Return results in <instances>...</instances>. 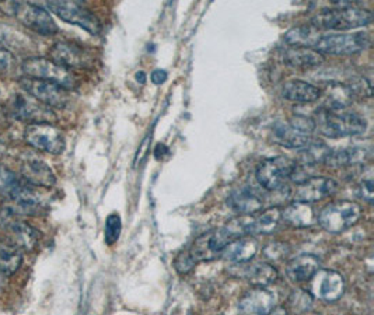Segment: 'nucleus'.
Instances as JSON below:
<instances>
[{
	"label": "nucleus",
	"mask_w": 374,
	"mask_h": 315,
	"mask_svg": "<svg viewBox=\"0 0 374 315\" xmlns=\"http://www.w3.org/2000/svg\"><path fill=\"white\" fill-rule=\"evenodd\" d=\"M6 284V273L0 269V290H2Z\"/></svg>",
	"instance_id": "c03bdc74"
},
{
	"label": "nucleus",
	"mask_w": 374,
	"mask_h": 315,
	"mask_svg": "<svg viewBox=\"0 0 374 315\" xmlns=\"http://www.w3.org/2000/svg\"><path fill=\"white\" fill-rule=\"evenodd\" d=\"M22 72L26 77L57 83L66 90H72L76 86V79L73 73L69 69L51 61L50 58H27L22 63Z\"/></svg>",
	"instance_id": "20e7f679"
},
{
	"label": "nucleus",
	"mask_w": 374,
	"mask_h": 315,
	"mask_svg": "<svg viewBox=\"0 0 374 315\" xmlns=\"http://www.w3.org/2000/svg\"><path fill=\"white\" fill-rule=\"evenodd\" d=\"M24 139L34 148L50 154H61L66 146L63 133L52 123H30L26 128Z\"/></svg>",
	"instance_id": "f8f14e48"
},
{
	"label": "nucleus",
	"mask_w": 374,
	"mask_h": 315,
	"mask_svg": "<svg viewBox=\"0 0 374 315\" xmlns=\"http://www.w3.org/2000/svg\"><path fill=\"white\" fill-rule=\"evenodd\" d=\"M12 108L13 115L22 121H30L31 123H51L55 121L54 111L50 107L41 104L26 93L15 95Z\"/></svg>",
	"instance_id": "dca6fc26"
},
{
	"label": "nucleus",
	"mask_w": 374,
	"mask_h": 315,
	"mask_svg": "<svg viewBox=\"0 0 374 315\" xmlns=\"http://www.w3.org/2000/svg\"><path fill=\"white\" fill-rule=\"evenodd\" d=\"M6 151V147H5V144H2V143H0V155H2L3 153Z\"/></svg>",
	"instance_id": "49530a36"
},
{
	"label": "nucleus",
	"mask_w": 374,
	"mask_h": 315,
	"mask_svg": "<svg viewBox=\"0 0 374 315\" xmlns=\"http://www.w3.org/2000/svg\"><path fill=\"white\" fill-rule=\"evenodd\" d=\"M50 59L66 69H86L93 63V56L83 47L69 43L59 41L50 49Z\"/></svg>",
	"instance_id": "4468645a"
},
{
	"label": "nucleus",
	"mask_w": 374,
	"mask_h": 315,
	"mask_svg": "<svg viewBox=\"0 0 374 315\" xmlns=\"http://www.w3.org/2000/svg\"><path fill=\"white\" fill-rule=\"evenodd\" d=\"M174 265H175V269H177L178 273H181V275H186V273H190V272L194 269V266H195V261L193 259L190 251H188V249H185V251H181V252L177 255Z\"/></svg>",
	"instance_id": "e433bc0d"
},
{
	"label": "nucleus",
	"mask_w": 374,
	"mask_h": 315,
	"mask_svg": "<svg viewBox=\"0 0 374 315\" xmlns=\"http://www.w3.org/2000/svg\"><path fill=\"white\" fill-rule=\"evenodd\" d=\"M136 79H137V82H140L142 84L146 82V75H144V72H137L136 73Z\"/></svg>",
	"instance_id": "a18cd8bd"
},
{
	"label": "nucleus",
	"mask_w": 374,
	"mask_h": 315,
	"mask_svg": "<svg viewBox=\"0 0 374 315\" xmlns=\"http://www.w3.org/2000/svg\"><path fill=\"white\" fill-rule=\"evenodd\" d=\"M47 8L63 22L77 26L93 36H98L103 30L101 22L97 16L80 2H66V0L54 2L52 0V2L47 3Z\"/></svg>",
	"instance_id": "0eeeda50"
},
{
	"label": "nucleus",
	"mask_w": 374,
	"mask_h": 315,
	"mask_svg": "<svg viewBox=\"0 0 374 315\" xmlns=\"http://www.w3.org/2000/svg\"><path fill=\"white\" fill-rule=\"evenodd\" d=\"M275 294L265 287H254L239 301L240 315H268L275 308Z\"/></svg>",
	"instance_id": "6ab92c4d"
},
{
	"label": "nucleus",
	"mask_w": 374,
	"mask_h": 315,
	"mask_svg": "<svg viewBox=\"0 0 374 315\" xmlns=\"http://www.w3.org/2000/svg\"><path fill=\"white\" fill-rule=\"evenodd\" d=\"M320 269V259L311 254H303L293 258L286 266V276L293 283L308 282Z\"/></svg>",
	"instance_id": "5701e85b"
},
{
	"label": "nucleus",
	"mask_w": 374,
	"mask_h": 315,
	"mask_svg": "<svg viewBox=\"0 0 374 315\" xmlns=\"http://www.w3.org/2000/svg\"><path fill=\"white\" fill-rule=\"evenodd\" d=\"M373 22L368 10L354 8L350 3L338 9H324L311 19V26L320 31H347L366 27Z\"/></svg>",
	"instance_id": "f03ea898"
},
{
	"label": "nucleus",
	"mask_w": 374,
	"mask_h": 315,
	"mask_svg": "<svg viewBox=\"0 0 374 315\" xmlns=\"http://www.w3.org/2000/svg\"><path fill=\"white\" fill-rule=\"evenodd\" d=\"M371 157L370 147L366 146H349L338 150H331L328 159L325 162L327 166L332 169L349 167L356 164H363Z\"/></svg>",
	"instance_id": "412c9836"
},
{
	"label": "nucleus",
	"mask_w": 374,
	"mask_h": 315,
	"mask_svg": "<svg viewBox=\"0 0 374 315\" xmlns=\"http://www.w3.org/2000/svg\"><path fill=\"white\" fill-rule=\"evenodd\" d=\"M20 86L26 94L50 108H65L70 100L69 90L57 83L36 80L24 76L20 80Z\"/></svg>",
	"instance_id": "9b49d317"
},
{
	"label": "nucleus",
	"mask_w": 374,
	"mask_h": 315,
	"mask_svg": "<svg viewBox=\"0 0 374 315\" xmlns=\"http://www.w3.org/2000/svg\"><path fill=\"white\" fill-rule=\"evenodd\" d=\"M262 199L250 188L233 191L227 198V206L239 216H253L262 209Z\"/></svg>",
	"instance_id": "4be33fe9"
},
{
	"label": "nucleus",
	"mask_w": 374,
	"mask_h": 315,
	"mask_svg": "<svg viewBox=\"0 0 374 315\" xmlns=\"http://www.w3.org/2000/svg\"><path fill=\"white\" fill-rule=\"evenodd\" d=\"M257 252L258 243L251 237H243L232 241L222 255L230 263H246L253 261Z\"/></svg>",
	"instance_id": "bb28decb"
},
{
	"label": "nucleus",
	"mask_w": 374,
	"mask_h": 315,
	"mask_svg": "<svg viewBox=\"0 0 374 315\" xmlns=\"http://www.w3.org/2000/svg\"><path fill=\"white\" fill-rule=\"evenodd\" d=\"M167 77H168V75H167V72L163 70V69H156V70H153V72H151V76H150L151 83H154L156 86L163 84V83L167 80Z\"/></svg>",
	"instance_id": "79ce46f5"
},
{
	"label": "nucleus",
	"mask_w": 374,
	"mask_h": 315,
	"mask_svg": "<svg viewBox=\"0 0 374 315\" xmlns=\"http://www.w3.org/2000/svg\"><path fill=\"white\" fill-rule=\"evenodd\" d=\"M22 180L8 167H5L3 164H0V187L3 190H8L16 184H19Z\"/></svg>",
	"instance_id": "ea45409f"
},
{
	"label": "nucleus",
	"mask_w": 374,
	"mask_h": 315,
	"mask_svg": "<svg viewBox=\"0 0 374 315\" xmlns=\"http://www.w3.org/2000/svg\"><path fill=\"white\" fill-rule=\"evenodd\" d=\"M9 6L10 15L34 33L45 37H51L58 33V26L44 8L27 2H13L9 3Z\"/></svg>",
	"instance_id": "6e6552de"
},
{
	"label": "nucleus",
	"mask_w": 374,
	"mask_h": 315,
	"mask_svg": "<svg viewBox=\"0 0 374 315\" xmlns=\"http://www.w3.org/2000/svg\"><path fill=\"white\" fill-rule=\"evenodd\" d=\"M289 254V245L280 241H274L269 243L265 248H264V255L269 259V261H280L283 259L286 255Z\"/></svg>",
	"instance_id": "c9c22d12"
},
{
	"label": "nucleus",
	"mask_w": 374,
	"mask_h": 315,
	"mask_svg": "<svg viewBox=\"0 0 374 315\" xmlns=\"http://www.w3.org/2000/svg\"><path fill=\"white\" fill-rule=\"evenodd\" d=\"M370 45V37L366 33L353 34H320L314 51L321 55H354Z\"/></svg>",
	"instance_id": "423d86ee"
},
{
	"label": "nucleus",
	"mask_w": 374,
	"mask_h": 315,
	"mask_svg": "<svg viewBox=\"0 0 374 315\" xmlns=\"http://www.w3.org/2000/svg\"><path fill=\"white\" fill-rule=\"evenodd\" d=\"M282 220V210L279 208H269L258 216L250 219V236L269 234L275 231Z\"/></svg>",
	"instance_id": "c85d7f7f"
},
{
	"label": "nucleus",
	"mask_w": 374,
	"mask_h": 315,
	"mask_svg": "<svg viewBox=\"0 0 374 315\" xmlns=\"http://www.w3.org/2000/svg\"><path fill=\"white\" fill-rule=\"evenodd\" d=\"M282 94L286 100L293 101V102H300V104H310L321 98L322 93L321 90L307 82L303 80H289L283 84L282 87Z\"/></svg>",
	"instance_id": "393cba45"
},
{
	"label": "nucleus",
	"mask_w": 374,
	"mask_h": 315,
	"mask_svg": "<svg viewBox=\"0 0 374 315\" xmlns=\"http://www.w3.org/2000/svg\"><path fill=\"white\" fill-rule=\"evenodd\" d=\"M313 300L314 297L310 294V291L304 289H296L289 295L287 308L294 314H303L311 308Z\"/></svg>",
	"instance_id": "72a5a7b5"
},
{
	"label": "nucleus",
	"mask_w": 374,
	"mask_h": 315,
	"mask_svg": "<svg viewBox=\"0 0 374 315\" xmlns=\"http://www.w3.org/2000/svg\"><path fill=\"white\" fill-rule=\"evenodd\" d=\"M15 66V56L10 51L0 48V73H6Z\"/></svg>",
	"instance_id": "a19ab883"
},
{
	"label": "nucleus",
	"mask_w": 374,
	"mask_h": 315,
	"mask_svg": "<svg viewBox=\"0 0 374 315\" xmlns=\"http://www.w3.org/2000/svg\"><path fill=\"white\" fill-rule=\"evenodd\" d=\"M296 169V162L289 159V157H271V159H265L260 163L255 171V177L264 190L278 191L283 188L289 180L293 178Z\"/></svg>",
	"instance_id": "39448f33"
},
{
	"label": "nucleus",
	"mask_w": 374,
	"mask_h": 315,
	"mask_svg": "<svg viewBox=\"0 0 374 315\" xmlns=\"http://www.w3.org/2000/svg\"><path fill=\"white\" fill-rule=\"evenodd\" d=\"M282 61L293 68H315L324 62V56L314 49L303 47H286L280 51Z\"/></svg>",
	"instance_id": "b1692460"
},
{
	"label": "nucleus",
	"mask_w": 374,
	"mask_h": 315,
	"mask_svg": "<svg viewBox=\"0 0 374 315\" xmlns=\"http://www.w3.org/2000/svg\"><path fill=\"white\" fill-rule=\"evenodd\" d=\"M338 190V184L332 178L327 177H311L297 184L293 198L296 202L313 203L322 201L334 195Z\"/></svg>",
	"instance_id": "a211bd4d"
},
{
	"label": "nucleus",
	"mask_w": 374,
	"mask_h": 315,
	"mask_svg": "<svg viewBox=\"0 0 374 315\" xmlns=\"http://www.w3.org/2000/svg\"><path fill=\"white\" fill-rule=\"evenodd\" d=\"M331 147L322 140L311 139L304 147L299 150V162L303 166H315L327 162L331 153Z\"/></svg>",
	"instance_id": "c756f323"
},
{
	"label": "nucleus",
	"mask_w": 374,
	"mask_h": 315,
	"mask_svg": "<svg viewBox=\"0 0 374 315\" xmlns=\"http://www.w3.org/2000/svg\"><path fill=\"white\" fill-rule=\"evenodd\" d=\"M353 94L346 84L332 83L325 93V109H346L352 102Z\"/></svg>",
	"instance_id": "2f4dec72"
},
{
	"label": "nucleus",
	"mask_w": 374,
	"mask_h": 315,
	"mask_svg": "<svg viewBox=\"0 0 374 315\" xmlns=\"http://www.w3.org/2000/svg\"><path fill=\"white\" fill-rule=\"evenodd\" d=\"M308 282L310 294L327 302L338 301L345 293V279L336 270L318 269Z\"/></svg>",
	"instance_id": "ddd939ff"
},
{
	"label": "nucleus",
	"mask_w": 374,
	"mask_h": 315,
	"mask_svg": "<svg viewBox=\"0 0 374 315\" xmlns=\"http://www.w3.org/2000/svg\"><path fill=\"white\" fill-rule=\"evenodd\" d=\"M357 197L367 202V203H373V197H374V185H373V180L371 178H367V180H363L359 187H357V191H356Z\"/></svg>",
	"instance_id": "58836bf2"
},
{
	"label": "nucleus",
	"mask_w": 374,
	"mask_h": 315,
	"mask_svg": "<svg viewBox=\"0 0 374 315\" xmlns=\"http://www.w3.org/2000/svg\"><path fill=\"white\" fill-rule=\"evenodd\" d=\"M122 231V222L121 217L117 213H112L107 217L105 222V230H104V236H105V243L107 245H114L121 236Z\"/></svg>",
	"instance_id": "f704fd0d"
},
{
	"label": "nucleus",
	"mask_w": 374,
	"mask_h": 315,
	"mask_svg": "<svg viewBox=\"0 0 374 315\" xmlns=\"http://www.w3.org/2000/svg\"><path fill=\"white\" fill-rule=\"evenodd\" d=\"M315 121L320 132L328 137H349L366 132L367 121L357 112L347 109H325L322 108Z\"/></svg>",
	"instance_id": "f257e3e1"
},
{
	"label": "nucleus",
	"mask_w": 374,
	"mask_h": 315,
	"mask_svg": "<svg viewBox=\"0 0 374 315\" xmlns=\"http://www.w3.org/2000/svg\"><path fill=\"white\" fill-rule=\"evenodd\" d=\"M23 180L37 188H51L57 184V176L51 167L38 159H27L22 163Z\"/></svg>",
	"instance_id": "aec40b11"
},
{
	"label": "nucleus",
	"mask_w": 374,
	"mask_h": 315,
	"mask_svg": "<svg viewBox=\"0 0 374 315\" xmlns=\"http://www.w3.org/2000/svg\"><path fill=\"white\" fill-rule=\"evenodd\" d=\"M321 31L314 29L311 24H306V26H297L290 29L283 40L287 45L290 47H303V48H310L314 49V45L320 37Z\"/></svg>",
	"instance_id": "7c9ffc66"
},
{
	"label": "nucleus",
	"mask_w": 374,
	"mask_h": 315,
	"mask_svg": "<svg viewBox=\"0 0 374 315\" xmlns=\"http://www.w3.org/2000/svg\"><path fill=\"white\" fill-rule=\"evenodd\" d=\"M0 227H2L19 248L24 251H33L40 240V233L29 223L19 219V213L12 208H3L0 210Z\"/></svg>",
	"instance_id": "1a4fd4ad"
},
{
	"label": "nucleus",
	"mask_w": 374,
	"mask_h": 315,
	"mask_svg": "<svg viewBox=\"0 0 374 315\" xmlns=\"http://www.w3.org/2000/svg\"><path fill=\"white\" fill-rule=\"evenodd\" d=\"M311 135L313 133L307 132L293 118L289 121H278L271 128L272 140L286 148L300 150L313 139Z\"/></svg>",
	"instance_id": "f3484780"
},
{
	"label": "nucleus",
	"mask_w": 374,
	"mask_h": 315,
	"mask_svg": "<svg viewBox=\"0 0 374 315\" xmlns=\"http://www.w3.org/2000/svg\"><path fill=\"white\" fill-rule=\"evenodd\" d=\"M23 262V254L20 248L9 238L0 234V269L6 275L15 273Z\"/></svg>",
	"instance_id": "cd10ccee"
},
{
	"label": "nucleus",
	"mask_w": 374,
	"mask_h": 315,
	"mask_svg": "<svg viewBox=\"0 0 374 315\" xmlns=\"http://www.w3.org/2000/svg\"><path fill=\"white\" fill-rule=\"evenodd\" d=\"M26 45H27L26 34L20 33L17 29L0 23V48L9 51V48L22 49Z\"/></svg>",
	"instance_id": "473e14b6"
},
{
	"label": "nucleus",
	"mask_w": 374,
	"mask_h": 315,
	"mask_svg": "<svg viewBox=\"0 0 374 315\" xmlns=\"http://www.w3.org/2000/svg\"><path fill=\"white\" fill-rule=\"evenodd\" d=\"M227 272L234 277L246 279L254 287H267L275 283L279 277L276 268L268 262L233 263Z\"/></svg>",
	"instance_id": "2eb2a0df"
},
{
	"label": "nucleus",
	"mask_w": 374,
	"mask_h": 315,
	"mask_svg": "<svg viewBox=\"0 0 374 315\" xmlns=\"http://www.w3.org/2000/svg\"><path fill=\"white\" fill-rule=\"evenodd\" d=\"M346 86L352 91L353 97H370L371 95L370 83L364 77H353Z\"/></svg>",
	"instance_id": "4c0bfd02"
},
{
	"label": "nucleus",
	"mask_w": 374,
	"mask_h": 315,
	"mask_svg": "<svg viewBox=\"0 0 374 315\" xmlns=\"http://www.w3.org/2000/svg\"><path fill=\"white\" fill-rule=\"evenodd\" d=\"M268 315H287V308H285V307H276Z\"/></svg>",
	"instance_id": "37998d69"
},
{
	"label": "nucleus",
	"mask_w": 374,
	"mask_h": 315,
	"mask_svg": "<svg viewBox=\"0 0 374 315\" xmlns=\"http://www.w3.org/2000/svg\"><path fill=\"white\" fill-rule=\"evenodd\" d=\"M232 241H234V237L230 234V231L226 227H220L200 236L188 251L195 263L214 261L223 254Z\"/></svg>",
	"instance_id": "9d476101"
},
{
	"label": "nucleus",
	"mask_w": 374,
	"mask_h": 315,
	"mask_svg": "<svg viewBox=\"0 0 374 315\" xmlns=\"http://www.w3.org/2000/svg\"><path fill=\"white\" fill-rule=\"evenodd\" d=\"M282 220L290 227L306 229L311 227L317 222V217L311 205L294 201L282 210Z\"/></svg>",
	"instance_id": "a878e982"
},
{
	"label": "nucleus",
	"mask_w": 374,
	"mask_h": 315,
	"mask_svg": "<svg viewBox=\"0 0 374 315\" xmlns=\"http://www.w3.org/2000/svg\"><path fill=\"white\" fill-rule=\"evenodd\" d=\"M361 215L363 210L360 205L349 201H341L325 206L320 212L317 222L325 231L339 234L354 226L361 219Z\"/></svg>",
	"instance_id": "7ed1b4c3"
}]
</instances>
